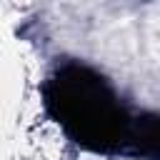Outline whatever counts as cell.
<instances>
[{
    "instance_id": "6da1fadb",
    "label": "cell",
    "mask_w": 160,
    "mask_h": 160,
    "mask_svg": "<svg viewBox=\"0 0 160 160\" xmlns=\"http://www.w3.org/2000/svg\"><path fill=\"white\" fill-rule=\"evenodd\" d=\"M45 110L80 148L102 155L160 160V115L132 112L85 62H62L42 85Z\"/></svg>"
}]
</instances>
